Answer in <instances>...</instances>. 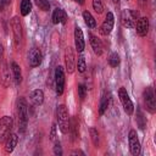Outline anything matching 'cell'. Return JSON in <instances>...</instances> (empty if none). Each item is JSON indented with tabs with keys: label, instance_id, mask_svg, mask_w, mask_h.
<instances>
[{
	"label": "cell",
	"instance_id": "9a60e30c",
	"mask_svg": "<svg viewBox=\"0 0 156 156\" xmlns=\"http://www.w3.org/2000/svg\"><path fill=\"white\" fill-rule=\"evenodd\" d=\"M89 40H90V45H91V49H93V51L98 55V56H100V55H102V43H101V40L96 37V35H94V34H91V33H89Z\"/></svg>",
	"mask_w": 156,
	"mask_h": 156
},
{
	"label": "cell",
	"instance_id": "7c38bea8",
	"mask_svg": "<svg viewBox=\"0 0 156 156\" xmlns=\"http://www.w3.org/2000/svg\"><path fill=\"white\" fill-rule=\"evenodd\" d=\"M41 52L38 48H32L28 52V62L30 67H38L41 63Z\"/></svg>",
	"mask_w": 156,
	"mask_h": 156
},
{
	"label": "cell",
	"instance_id": "9c48e42d",
	"mask_svg": "<svg viewBox=\"0 0 156 156\" xmlns=\"http://www.w3.org/2000/svg\"><path fill=\"white\" fill-rule=\"evenodd\" d=\"M144 101H145V106L146 110L150 113H155L156 110V101H155V94H154V89L152 88H146L144 90Z\"/></svg>",
	"mask_w": 156,
	"mask_h": 156
},
{
	"label": "cell",
	"instance_id": "e575fe53",
	"mask_svg": "<svg viewBox=\"0 0 156 156\" xmlns=\"http://www.w3.org/2000/svg\"><path fill=\"white\" fill-rule=\"evenodd\" d=\"M5 5H6V4H5V1H4V0H0V11L4 9V6H5Z\"/></svg>",
	"mask_w": 156,
	"mask_h": 156
},
{
	"label": "cell",
	"instance_id": "3957f363",
	"mask_svg": "<svg viewBox=\"0 0 156 156\" xmlns=\"http://www.w3.org/2000/svg\"><path fill=\"white\" fill-rule=\"evenodd\" d=\"M56 116H57V124H58L60 130L63 134L68 133L69 132V118H68V111H67L65 105L57 106Z\"/></svg>",
	"mask_w": 156,
	"mask_h": 156
},
{
	"label": "cell",
	"instance_id": "8992f818",
	"mask_svg": "<svg viewBox=\"0 0 156 156\" xmlns=\"http://www.w3.org/2000/svg\"><path fill=\"white\" fill-rule=\"evenodd\" d=\"M118 98H119V100L122 102V106H123L126 113L127 115H133V112H134V105H133V102H132V100H130L127 90L123 87L119 88V90H118Z\"/></svg>",
	"mask_w": 156,
	"mask_h": 156
},
{
	"label": "cell",
	"instance_id": "f35d334b",
	"mask_svg": "<svg viewBox=\"0 0 156 156\" xmlns=\"http://www.w3.org/2000/svg\"><path fill=\"white\" fill-rule=\"evenodd\" d=\"M113 2H115V4H118V2H119V0H113Z\"/></svg>",
	"mask_w": 156,
	"mask_h": 156
},
{
	"label": "cell",
	"instance_id": "836d02e7",
	"mask_svg": "<svg viewBox=\"0 0 156 156\" xmlns=\"http://www.w3.org/2000/svg\"><path fill=\"white\" fill-rule=\"evenodd\" d=\"M77 154H80V155H84V152H83V151H80V150H74V151L72 152V155H77Z\"/></svg>",
	"mask_w": 156,
	"mask_h": 156
},
{
	"label": "cell",
	"instance_id": "52a82bcc",
	"mask_svg": "<svg viewBox=\"0 0 156 156\" xmlns=\"http://www.w3.org/2000/svg\"><path fill=\"white\" fill-rule=\"evenodd\" d=\"M76 56H74V51L71 46L66 48V51H65V65H66V71L67 73H73L74 72V68H76Z\"/></svg>",
	"mask_w": 156,
	"mask_h": 156
},
{
	"label": "cell",
	"instance_id": "4316f807",
	"mask_svg": "<svg viewBox=\"0 0 156 156\" xmlns=\"http://www.w3.org/2000/svg\"><path fill=\"white\" fill-rule=\"evenodd\" d=\"M90 136H91V141H93V144L98 147V146H99V133H98L96 128H94V127L90 128Z\"/></svg>",
	"mask_w": 156,
	"mask_h": 156
},
{
	"label": "cell",
	"instance_id": "f1b7e54d",
	"mask_svg": "<svg viewBox=\"0 0 156 156\" xmlns=\"http://www.w3.org/2000/svg\"><path fill=\"white\" fill-rule=\"evenodd\" d=\"M87 91H88V89H87V87H85L84 84H79V85H78V95H79V98H80L82 100L85 98Z\"/></svg>",
	"mask_w": 156,
	"mask_h": 156
},
{
	"label": "cell",
	"instance_id": "277c9868",
	"mask_svg": "<svg viewBox=\"0 0 156 156\" xmlns=\"http://www.w3.org/2000/svg\"><path fill=\"white\" fill-rule=\"evenodd\" d=\"M138 17H139V13L136 11L126 9L121 12V23L126 28H134L135 23L138 21Z\"/></svg>",
	"mask_w": 156,
	"mask_h": 156
},
{
	"label": "cell",
	"instance_id": "f546056e",
	"mask_svg": "<svg viewBox=\"0 0 156 156\" xmlns=\"http://www.w3.org/2000/svg\"><path fill=\"white\" fill-rule=\"evenodd\" d=\"M54 154H55V155H58V156L62 155V149H61L60 143H56V144H55V146H54Z\"/></svg>",
	"mask_w": 156,
	"mask_h": 156
},
{
	"label": "cell",
	"instance_id": "8fae6325",
	"mask_svg": "<svg viewBox=\"0 0 156 156\" xmlns=\"http://www.w3.org/2000/svg\"><path fill=\"white\" fill-rule=\"evenodd\" d=\"M128 140H129V149H130L132 155H134V156L139 155L140 154V143H139V139H138V134L134 129H132L129 132Z\"/></svg>",
	"mask_w": 156,
	"mask_h": 156
},
{
	"label": "cell",
	"instance_id": "30bf717a",
	"mask_svg": "<svg viewBox=\"0 0 156 156\" xmlns=\"http://www.w3.org/2000/svg\"><path fill=\"white\" fill-rule=\"evenodd\" d=\"M113 24H115V17H113V13L112 12H107L106 17H105V21L102 22V24L100 26V34L101 35H108L112 29H113Z\"/></svg>",
	"mask_w": 156,
	"mask_h": 156
},
{
	"label": "cell",
	"instance_id": "d6a6232c",
	"mask_svg": "<svg viewBox=\"0 0 156 156\" xmlns=\"http://www.w3.org/2000/svg\"><path fill=\"white\" fill-rule=\"evenodd\" d=\"M139 1V5L141 6V7H146V5H147V0H138Z\"/></svg>",
	"mask_w": 156,
	"mask_h": 156
},
{
	"label": "cell",
	"instance_id": "5b68a950",
	"mask_svg": "<svg viewBox=\"0 0 156 156\" xmlns=\"http://www.w3.org/2000/svg\"><path fill=\"white\" fill-rule=\"evenodd\" d=\"M12 118L10 116H4L0 119V143H4L12 130Z\"/></svg>",
	"mask_w": 156,
	"mask_h": 156
},
{
	"label": "cell",
	"instance_id": "4fadbf2b",
	"mask_svg": "<svg viewBox=\"0 0 156 156\" xmlns=\"http://www.w3.org/2000/svg\"><path fill=\"white\" fill-rule=\"evenodd\" d=\"M135 28H136V34L139 37H145L149 32V18L140 17L135 23Z\"/></svg>",
	"mask_w": 156,
	"mask_h": 156
},
{
	"label": "cell",
	"instance_id": "e0dca14e",
	"mask_svg": "<svg viewBox=\"0 0 156 156\" xmlns=\"http://www.w3.org/2000/svg\"><path fill=\"white\" fill-rule=\"evenodd\" d=\"M17 140H18V138L16 134H10L5 140V152L11 154L17 145Z\"/></svg>",
	"mask_w": 156,
	"mask_h": 156
},
{
	"label": "cell",
	"instance_id": "5bb4252c",
	"mask_svg": "<svg viewBox=\"0 0 156 156\" xmlns=\"http://www.w3.org/2000/svg\"><path fill=\"white\" fill-rule=\"evenodd\" d=\"M74 45H76V50L78 52H82L84 50V46H85L83 32L78 26L74 27Z\"/></svg>",
	"mask_w": 156,
	"mask_h": 156
},
{
	"label": "cell",
	"instance_id": "74e56055",
	"mask_svg": "<svg viewBox=\"0 0 156 156\" xmlns=\"http://www.w3.org/2000/svg\"><path fill=\"white\" fill-rule=\"evenodd\" d=\"M4 1H5V4H6V5H7V4H10V2H11V0H4Z\"/></svg>",
	"mask_w": 156,
	"mask_h": 156
},
{
	"label": "cell",
	"instance_id": "ffe728a7",
	"mask_svg": "<svg viewBox=\"0 0 156 156\" xmlns=\"http://www.w3.org/2000/svg\"><path fill=\"white\" fill-rule=\"evenodd\" d=\"M108 104H110V95L107 93H105L101 98V101H100V106H99V115H104L105 111L107 110L108 107Z\"/></svg>",
	"mask_w": 156,
	"mask_h": 156
},
{
	"label": "cell",
	"instance_id": "1f68e13d",
	"mask_svg": "<svg viewBox=\"0 0 156 156\" xmlns=\"http://www.w3.org/2000/svg\"><path fill=\"white\" fill-rule=\"evenodd\" d=\"M56 138V124L54 123L51 127V133H50V140H55Z\"/></svg>",
	"mask_w": 156,
	"mask_h": 156
},
{
	"label": "cell",
	"instance_id": "d6986e66",
	"mask_svg": "<svg viewBox=\"0 0 156 156\" xmlns=\"http://www.w3.org/2000/svg\"><path fill=\"white\" fill-rule=\"evenodd\" d=\"M11 69H12V74H13V79H15V83L18 85L22 83V72H21V67L16 63V62H12L11 63Z\"/></svg>",
	"mask_w": 156,
	"mask_h": 156
},
{
	"label": "cell",
	"instance_id": "cb8c5ba5",
	"mask_svg": "<svg viewBox=\"0 0 156 156\" xmlns=\"http://www.w3.org/2000/svg\"><path fill=\"white\" fill-rule=\"evenodd\" d=\"M34 4L37 7H39L43 11H49L50 10V2L48 0H34Z\"/></svg>",
	"mask_w": 156,
	"mask_h": 156
},
{
	"label": "cell",
	"instance_id": "44dd1931",
	"mask_svg": "<svg viewBox=\"0 0 156 156\" xmlns=\"http://www.w3.org/2000/svg\"><path fill=\"white\" fill-rule=\"evenodd\" d=\"M83 18H84V22H85V24L89 27V28H94L95 26H96V21H95V18L91 16V13L89 12V11H84L83 12Z\"/></svg>",
	"mask_w": 156,
	"mask_h": 156
},
{
	"label": "cell",
	"instance_id": "83f0119b",
	"mask_svg": "<svg viewBox=\"0 0 156 156\" xmlns=\"http://www.w3.org/2000/svg\"><path fill=\"white\" fill-rule=\"evenodd\" d=\"M93 9L96 13H101L102 10H104V6H102V1L101 0H93Z\"/></svg>",
	"mask_w": 156,
	"mask_h": 156
},
{
	"label": "cell",
	"instance_id": "ba28073f",
	"mask_svg": "<svg viewBox=\"0 0 156 156\" xmlns=\"http://www.w3.org/2000/svg\"><path fill=\"white\" fill-rule=\"evenodd\" d=\"M55 88H56L57 96L62 95L65 89V73L61 66H57L55 69Z\"/></svg>",
	"mask_w": 156,
	"mask_h": 156
},
{
	"label": "cell",
	"instance_id": "6da1fadb",
	"mask_svg": "<svg viewBox=\"0 0 156 156\" xmlns=\"http://www.w3.org/2000/svg\"><path fill=\"white\" fill-rule=\"evenodd\" d=\"M17 115H18V129L21 133L26 130L28 123V105L24 98H20L17 101Z\"/></svg>",
	"mask_w": 156,
	"mask_h": 156
},
{
	"label": "cell",
	"instance_id": "4dcf8cb0",
	"mask_svg": "<svg viewBox=\"0 0 156 156\" xmlns=\"http://www.w3.org/2000/svg\"><path fill=\"white\" fill-rule=\"evenodd\" d=\"M138 112H139V116H138V123H139V127H140L141 129H144V128H145V124L141 122V121L144 119V116H143V113L140 112V110H138Z\"/></svg>",
	"mask_w": 156,
	"mask_h": 156
},
{
	"label": "cell",
	"instance_id": "d4e9b609",
	"mask_svg": "<svg viewBox=\"0 0 156 156\" xmlns=\"http://www.w3.org/2000/svg\"><path fill=\"white\" fill-rule=\"evenodd\" d=\"M119 61L121 60H119V56H118L117 52H112L108 57V63H110L111 67H117L119 65Z\"/></svg>",
	"mask_w": 156,
	"mask_h": 156
},
{
	"label": "cell",
	"instance_id": "7402d4cb",
	"mask_svg": "<svg viewBox=\"0 0 156 156\" xmlns=\"http://www.w3.org/2000/svg\"><path fill=\"white\" fill-rule=\"evenodd\" d=\"M20 9H21V15L22 16L29 15V12L32 10V2H30V0H22Z\"/></svg>",
	"mask_w": 156,
	"mask_h": 156
},
{
	"label": "cell",
	"instance_id": "ab89813d",
	"mask_svg": "<svg viewBox=\"0 0 156 156\" xmlns=\"http://www.w3.org/2000/svg\"><path fill=\"white\" fill-rule=\"evenodd\" d=\"M127 1H129V0H127Z\"/></svg>",
	"mask_w": 156,
	"mask_h": 156
},
{
	"label": "cell",
	"instance_id": "7a4b0ae2",
	"mask_svg": "<svg viewBox=\"0 0 156 156\" xmlns=\"http://www.w3.org/2000/svg\"><path fill=\"white\" fill-rule=\"evenodd\" d=\"M11 27L13 32V41H15V48L20 49L23 45L24 41V32H23V26L17 16H15L11 20Z\"/></svg>",
	"mask_w": 156,
	"mask_h": 156
},
{
	"label": "cell",
	"instance_id": "ac0fdd59",
	"mask_svg": "<svg viewBox=\"0 0 156 156\" xmlns=\"http://www.w3.org/2000/svg\"><path fill=\"white\" fill-rule=\"evenodd\" d=\"M30 101H32V104L35 105V106L41 105L43 101H44V93H43V90H40V89L33 90L32 94H30Z\"/></svg>",
	"mask_w": 156,
	"mask_h": 156
},
{
	"label": "cell",
	"instance_id": "8d00e7d4",
	"mask_svg": "<svg viewBox=\"0 0 156 156\" xmlns=\"http://www.w3.org/2000/svg\"><path fill=\"white\" fill-rule=\"evenodd\" d=\"M2 52H4V48H2V45H0V57L2 56Z\"/></svg>",
	"mask_w": 156,
	"mask_h": 156
},
{
	"label": "cell",
	"instance_id": "603a6c76",
	"mask_svg": "<svg viewBox=\"0 0 156 156\" xmlns=\"http://www.w3.org/2000/svg\"><path fill=\"white\" fill-rule=\"evenodd\" d=\"M10 71L7 69V67L5 66L2 69V74H1V83L4 87H9L10 85Z\"/></svg>",
	"mask_w": 156,
	"mask_h": 156
},
{
	"label": "cell",
	"instance_id": "d590c367",
	"mask_svg": "<svg viewBox=\"0 0 156 156\" xmlns=\"http://www.w3.org/2000/svg\"><path fill=\"white\" fill-rule=\"evenodd\" d=\"M74 2H77V4H79V5H83L84 4V0H73Z\"/></svg>",
	"mask_w": 156,
	"mask_h": 156
},
{
	"label": "cell",
	"instance_id": "484cf974",
	"mask_svg": "<svg viewBox=\"0 0 156 156\" xmlns=\"http://www.w3.org/2000/svg\"><path fill=\"white\" fill-rule=\"evenodd\" d=\"M76 68L78 69L79 73H83V72L85 71L87 63H85V58H84L83 56H79V57H78V61H77V63H76Z\"/></svg>",
	"mask_w": 156,
	"mask_h": 156
},
{
	"label": "cell",
	"instance_id": "2e32d148",
	"mask_svg": "<svg viewBox=\"0 0 156 156\" xmlns=\"http://www.w3.org/2000/svg\"><path fill=\"white\" fill-rule=\"evenodd\" d=\"M67 20V15L62 9H55L52 12V23L58 24V23H65Z\"/></svg>",
	"mask_w": 156,
	"mask_h": 156
}]
</instances>
